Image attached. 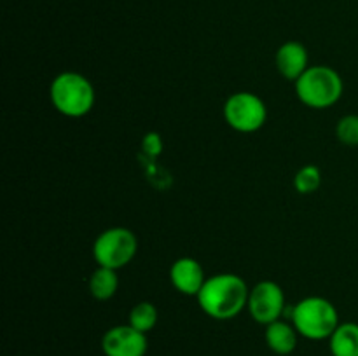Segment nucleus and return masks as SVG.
<instances>
[{
	"label": "nucleus",
	"mask_w": 358,
	"mask_h": 356,
	"mask_svg": "<svg viewBox=\"0 0 358 356\" xmlns=\"http://www.w3.org/2000/svg\"><path fill=\"white\" fill-rule=\"evenodd\" d=\"M248 295L250 290L241 276L222 272L206 278L196 299L206 316L224 321L233 320L247 307Z\"/></svg>",
	"instance_id": "f257e3e1"
},
{
	"label": "nucleus",
	"mask_w": 358,
	"mask_h": 356,
	"mask_svg": "<svg viewBox=\"0 0 358 356\" xmlns=\"http://www.w3.org/2000/svg\"><path fill=\"white\" fill-rule=\"evenodd\" d=\"M49 98L56 112L70 119L84 117L96 101L93 84L79 72H62L49 86Z\"/></svg>",
	"instance_id": "f03ea898"
},
{
	"label": "nucleus",
	"mask_w": 358,
	"mask_h": 356,
	"mask_svg": "<svg viewBox=\"0 0 358 356\" xmlns=\"http://www.w3.org/2000/svg\"><path fill=\"white\" fill-rule=\"evenodd\" d=\"M294 84L301 103L318 110L338 103L345 91L341 75L327 65L310 66Z\"/></svg>",
	"instance_id": "7ed1b4c3"
},
{
	"label": "nucleus",
	"mask_w": 358,
	"mask_h": 356,
	"mask_svg": "<svg viewBox=\"0 0 358 356\" xmlns=\"http://www.w3.org/2000/svg\"><path fill=\"white\" fill-rule=\"evenodd\" d=\"M292 325L303 337L322 341L331 337L339 327V313L334 304L324 297H306L294 307Z\"/></svg>",
	"instance_id": "20e7f679"
},
{
	"label": "nucleus",
	"mask_w": 358,
	"mask_h": 356,
	"mask_svg": "<svg viewBox=\"0 0 358 356\" xmlns=\"http://www.w3.org/2000/svg\"><path fill=\"white\" fill-rule=\"evenodd\" d=\"M138 239L126 227H110L94 239L93 258L98 265L108 269L124 267L135 258Z\"/></svg>",
	"instance_id": "39448f33"
},
{
	"label": "nucleus",
	"mask_w": 358,
	"mask_h": 356,
	"mask_svg": "<svg viewBox=\"0 0 358 356\" xmlns=\"http://www.w3.org/2000/svg\"><path fill=\"white\" fill-rule=\"evenodd\" d=\"M224 119L238 133H255L268 121V107L255 93L240 91L224 103Z\"/></svg>",
	"instance_id": "423d86ee"
},
{
	"label": "nucleus",
	"mask_w": 358,
	"mask_h": 356,
	"mask_svg": "<svg viewBox=\"0 0 358 356\" xmlns=\"http://www.w3.org/2000/svg\"><path fill=\"white\" fill-rule=\"evenodd\" d=\"M247 309L261 325H271L280 320L285 309V293L275 281H261L250 290Z\"/></svg>",
	"instance_id": "0eeeda50"
},
{
	"label": "nucleus",
	"mask_w": 358,
	"mask_h": 356,
	"mask_svg": "<svg viewBox=\"0 0 358 356\" xmlns=\"http://www.w3.org/2000/svg\"><path fill=\"white\" fill-rule=\"evenodd\" d=\"M101 349L105 356H145L149 341L143 332L131 325H117L105 332Z\"/></svg>",
	"instance_id": "6e6552de"
},
{
	"label": "nucleus",
	"mask_w": 358,
	"mask_h": 356,
	"mask_svg": "<svg viewBox=\"0 0 358 356\" xmlns=\"http://www.w3.org/2000/svg\"><path fill=\"white\" fill-rule=\"evenodd\" d=\"M170 281L177 292L187 297H198L205 285V271L201 264L192 257H180L171 264Z\"/></svg>",
	"instance_id": "1a4fd4ad"
},
{
	"label": "nucleus",
	"mask_w": 358,
	"mask_h": 356,
	"mask_svg": "<svg viewBox=\"0 0 358 356\" xmlns=\"http://www.w3.org/2000/svg\"><path fill=\"white\" fill-rule=\"evenodd\" d=\"M275 65L280 75L285 77L287 80L296 82L308 68H310V56L304 44L296 40H289L282 44L276 51Z\"/></svg>",
	"instance_id": "9d476101"
},
{
	"label": "nucleus",
	"mask_w": 358,
	"mask_h": 356,
	"mask_svg": "<svg viewBox=\"0 0 358 356\" xmlns=\"http://www.w3.org/2000/svg\"><path fill=\"white\" fill-rule=\"evenodd\" d=\"M297 330L294 325L287 323V321H275V323L266 327V344L269 346L273 353L280 356H287L294 353L297 348Z\"/></svg>",
	"instance_id": "9b49d317"
},
{
	"label": "nucleus",
	"mask_w": 358,
	"mask_h": 356,
	"mask_svg": "<svg viewBox=\"0 0 358 356\" xmlns=\"http://www.w3.org/2000/svg\"><path fill=\"white\" fill-rule=\"evenodd\" d=\"M332 356H358V323H339L329 337Z\"/></svg>",
	"instance_id": "f8f14e48"
},
{
	"label": "nucleus",
	"mask_w": 358,
	"mask_h": 356,
	"mask_svg": "<svg viewBox=\"0 0 358 356\" xmlns=\"http://www.w3.org/2000/svg\"><path fill=\"white\" fill-rule=\"evenodd\" d=\"M119 288L117 271L98 265L90 278V292L96 300H108L115 295Z\"/></svg>",
	"instance_id": "ddd939ff"
},
{
	"label": "nucleus",
	"mask_w": 358,
	"mask_h": 356,
	"mask_svg": "<svg viewBox=\"0 0 358 356\" xmlns=\"http://www.w3.org/2000/svg\"><path fill=\"white\" fill-rule=\"evenodd\" d=\"M157 323V309L154 304L150 302H138L129 313V325L136 330L147 332L152 330Z\"/></svg>",
	"instance_id": "4468645a"
},
{
	"label": "nucleus",
	"mask_w": 358,
	"mask_h": 356,
	"mask_svg": "<svg viewBox=\"0 0 358 356\" xmlns=\"http://www.w3.org/2000/svg\"><path fill=\"white\" fill-rule=\"evenodd\" d=\"M322 185V171L315 164H306L294 177V187L299 194H313Z\"/></svg>",
	"instance_id": "2eb2a0df"
},
{
	"label": "nucleus",
	"mask_w": 358,
	"mask_h": 356,
	"mask_svg": "<svg viewBox=\"0 0 358 356\" xmlns=\"http://www.w3.org/2000/svg\"><path fill=\"white\" fill-rule=\"evenodd\" d=\"M336 136L341 143L350 147L358 145V115L350 114L339 119L338 126H336Z\"/></svg>",
	"instance_id": "dca6fc26"
}]
</instances>
